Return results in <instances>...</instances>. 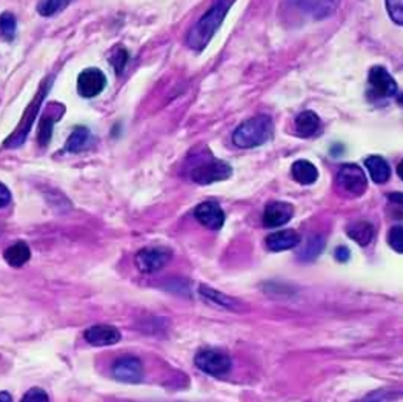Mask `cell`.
I'll use <instances>...</instances> for the list:
<instances>
[{
  "instance_id": "6da1fadb",
  "label": "cell",
  "mask_w": 403,
  "mask_h": 402,
  "mask_svg": "<svg viewBox=\"0 0 403 402\" xmlns=\"http://www.w3.org/2000/svg\"><path fill=\"white\" fill-rule=\"evenodd\" d=\"M234 1H217L187 33V44L191 50H204L218 31Z\"/></svg>"
},
{
  "instance_id": "7a4b0ae2",
  "label": "cell",
  "mask_w": 403,
  "mask_h": 402,
  "mask_svg": "<svg viewBox=\"0 0 403 402\" xmlns=\"http://www.w3.org/2000/svg\"><path fill=\"white\" fill-rule=\"evenodd\" d=\"M274 135V121L266 114L247 119L232 133V143L240 149L261 147Z\"/></svg>"
},
{
  "instance_id": "3957f363",
  "label": "cell",
  "mask_w": 403,
  "mask_h": 402,
  "mask_svg": "<svg viewBox=\"0 0 403 402\" xmlns=\"http://www.w3.org/2000/svg\"><path fill=\"white\" fill-rule=\"evenodd\" d=\"M232 168L230 164L222 159H217L213 154H202L192 157L190 166V178L192 182L199 185L222 182L231 177Z\"/></svg>"
},
{
  "instance_id": "277c9868",
  "label": "cell",
  "mask_w": 403,
  "mask_h": 402,
  "mask_svg": "<svg viewBox=\"0 0 403 402\" xmlns=\"http://www.w3.org/2000/svg\"><path fill=\"white\" fill-rule=\"evenodd\" d=\"M194 365L198 370L211 375V377H224L231 370L232 361L227 353L220 349H202L194 355Z\"/></svg>"
},
{
  "instance_id": "5b68a950",
  "label": "cell",
  "mask_w": 403,
  "mask_h": 402,
  "mask_svg": "<svg viewBox=\"0 0 403 402\" xmlns=\"http://www.w3.org/2000/svg\"><path fill=\"white\" fill-rule=\"evenodd\" d=\"M173 252L168 247H147L136 254V266L143 274H154L164 267L173 259Z\"/></svg>"
},
{
  "instance_id": "8992f818",
  "label": "cell",
  "mask_w": 403,
  "mask_h": 402,
  "mask_svg": "<svg viewBox=\"0 0 403 402\" xmlns=\"http://www.w3.org/2000/svg\"><path fill=\"white\" fill-rule=\"evenodd\" d=\"M336 182L343 191L353 196H361L367 190L368 180L364 170L356 164H345L336 176Z\"/></svg>"
},
{
  "instance_id": "52a82bcc",
  "label": "cell",
  "mask_w": 403,
  "mask_h": 402,
  "mask_svg": "<svg viewBox=\"0 0 403 402\" xmlns=\"http://www.w3.org/2000/svg\"><path fill=\"white\" fill-rule=\"evenodd\" d=\"M371 95L376 99H387L397 94V84L387 68L380 65L373 66L368 75Z\"/></svg>"
},
{
  "instance_id": "ba28073f",
  "label": "cell",
  "mask_w": 403,
  "mask_h": 402,
  "mask_svg": "<svg viewBox=\"0 0 403 402\" xmlns=\"http://www.w3.org/2000/svg\"><path fill=\"white\" fill-rule=\"evenodd\" d=\"M108 79L104 72L97 68H85L77 79V91L83 98L97 97L104 91Z\"/></svg>"
},
{
  "instance_id": "9c48e42d",
  "label": "cell",
  "mask_w": 403,
  "mask_h": 402,
  "mask_svg": "<svg viewBox=\"0 0 403 402\" xmlns=\"http://www.w3.org/2000/svg\"><path fill=\"white\" fill-rule=\"evenodd\" d=\"M143 365L136 356H122L112 365V375L125 384H138L143 379Z\"/></svg>"
},
{
  "instance_id": "30bf717a",
  "label": "cell",
  "mask_w": 403,
  "mask_h": 402,
  "mask_svg": "<svg viewBox=\"0 0 403 402\" xmlns=\"http://www.w3.org/2000/svg\"><path fill=\"white\" fill-rule=\"evenodd\" d=\"M295 209L288 202L273 201L268 203L263 212V224L266 228L285 226L292 219Z\"/></svg>"
},
{
  "instance_id": "8fae6325",
  "label": "cell",
  "mask_w": 403,
  "mask_h": 402,
  "mask_svg": "<svg viewBox=\"0 0 403 402\" xmlns=\"http://www.w3.org/2000/svg\"><path fill=\"white\" fill-rule=\"evenodd\" d=\"M194 217L202 226L208 229L220 230L225 222V215L216 202L206 201L198 205L194 209Z\"/></svg>"
},
{
  "instance_id": "7c38bea8",
  "label": "cell",
  "mask_w": 403,
  "mask_h": 402,
  "mask_svg": "<svg viewBox=\"0 0 403 402\" xmlns=\"http://www.w3.org/2000/svg\"><path fill=\"white\" fill-rule=\"evenodd\" d=\"M84 339L94 347H106L118 343L122 334L119 329L111 324H96L84 331Z\"/></svg>"
},
{
  "instance_id": "4fadbf2b",
  "label": "cell",
  "mask_w": 403,
  "mask_h": 402,
  "mask_svg": "<svg viewBox=\"0 0 403 402\" xmlns=\"http://www.w3.org/2000/svg\"><path fill=\"white\" fill-rule=\"evenodd\" d=\"M301 242V235L296 230H280L268 235L266 238V248L274 252H285L295 248Z\"/></svg>"
},
{
  "instance_id": "5bb4252c",
  "label": "cell",
  "mask_w": 403,
  "mask_h": 402,
  "mask_svg": "<svg viewBox=\"0 0 403 402\" xmlns=\"http://www.w3.org/2000/svg\"><path fill=\"white\" fill-rule=\"evenodd\" d=\"M45 91H47V89L42 91L37 96L36 99L30 104L29 108L26 110V118L23 119L22 123H20V129H17V131L10 137V140H6L5 144H8L10 147H16L17 145L24 143L26 135L29 133L30 128L32 126L36 114H38L40 104H42V102H43L44 97H45Z\"/></svg>"
},
{
  "instance_id": "9a60e30c",
  "label": "cell",
  "mask_w": 403,
  "mask_h": 402,
  "mask_svg": "<svg viewBox=\"0 0 403 402\" xmlns=\"http://www.w3.org/2000/svg\"><path fill=\"white\" fill-rule=\"evenodd\" d=\"M61 105L49 104L46 110L44 112L43 117L40 119L39 126H38V142H39L42 147H45L49 144L54 133V123L57 122L58 117L61 115H58L59 110H63V108L58 109Z\"/></svg>"
},
{
  "instance_id": "2e32d148",
  "label": "cell",
  "mask_w": 403,
  "mask_h": 402,
  "mask_svg": "<svg viewBox=\"0 0 403 402\" xmlns=\"http://www.w3.org/2000/svg\"><path fill=\"white\" fill-rule=\"evenodd\" d=\"M367 166L371 180L376 184H383L388 182L392 175V170L388 162L381 156H369L364 162Z\"/></svg>"
},
{
  "instance_id": "e0dca14e",
  "label": "cell",
  "mask_w": 403,
  "mask_h": 402,
  "mask_svg": "<svg viewBox=\"0 0 403 402\" xmlns=\"http://www.w3.org/2000/svg\"><path fill=\"white\" fill-rule=\"evenodd\" d=\"M292 175L297 183L310 185L315 183L318 178V170L309 161L299 159L292 164Z\"/></svg>"
},
{
  "instance_id": "ac0fdd59",
  "label": "cell",
  "mask_w": 403,
  "mask_h": 402,
  "mask_svg": "<svg viewBox=\"0 0 403 402\" xmlns=\"http://www.w3.org/2000/svg\"><path fill=\"white\" fill-rule=\"evenodd\" d=\"M320 117L311 111L306 110L301 112L295 119L296 133L301 137H311L320 129Z\"/></svg>"
},
{
  "instance_id": "d6986e66",
  "label": "cell",
  "mask_w": 403,
  "mask_h": 402,
  "mask_svg": "<svg viewBox=\"0 0 403 402\" xmlns=\"http://www.w3.org/2000/svg\"><path fill=\"white\" fill-rule=\"evenodd\" d=\"M4 259L8 266L20 268L31 259V250L27 243L19 240L4 252Z\"/></svg>"
},
{
  "instance_id": "ffe728a7",
  "label": "cell",
  "mask_w": 403,
  "mask_h": 402,
  "mask_svg": "<svg viewBox=\"0 0 403 402\" xmlns=\"http://www.w3.org/2000/svg\"><path fill=\"white\" fill-rule=\"evenodd\" d=\"M199 294L208 301L213 302L215 305H220L222 308L228 310H238L241 305L236 298L228 296V295L221 293V291L208 287L206 284H202L199 287Z\"/></svg>"
},
{
  "instance_id": "44dd1931",
  "label": "cell",
  "mask_w": 403,
  "mask_h": 402,
  "mask_svg": "<svg viewBox=\"0 0 403 402\" xmlns=\"http://www.w3.org/2000/svg\"><path fill=\"white\" fill-rule=\"evenodd\" d=\"M347 233L352 240L356 242L357 245L366 247L371 243L374 237V226L367 221H357L349 224L347 228Z\"/></svg>"
},
{
  "instance_id": "7402d4cb",
  "label": "cell",
  "mask_w": 403,
  "mask_h": 402,
  "mask_svg": "<svg viewBox=\"0 0 403 402\" xmlns=\"http://www.w3.org/2000/svg\"><path fill=\"white\" fill-rule=\"evenodd\" d=\"M91 138L90 130L85 126H78L73 130L69 138L65 143V150L69 152H80L87 147Z\"/></svg>"
},
{
  "instance_id": "603a6c76",
  "label": "cell",
  "mask_w": 403,
  "mask_h": 402,
  "mask_svg": "<svg viewBox=\"0 0 403 402\" xmlns=\"http://www.w3.org/2000/svg\"><path fill=\"white\" fill-rule=\"evenodd\" d=\"M324 245H326V242H324L323 237L320 236V235H314V236L309 237V240H306V245L299 252V259L303 260V261H313L322 252Z\"/></svg>"
},
{
  "instance_id": "cb8c5ba5",
  "label": "cell",
  "mask_w": 403,
  "mask_h": 402,
  "mask_svg": "<svg viewBox=\"0 0 403 402\" xmlns=\"http://www.w3.org/2000/svg\"><path fill=\"white\" fill-rule=\"evenodd\" d=\"M403 391H392V389H378L371 391L361 398L359 402H392L402 398Z\"/></svg>"
},
{
  "instance_id": "d4e9b609",
  "label": "cell",
  "mask_w": 403,
  "mask_h": 402,
  "mask_svg": "<svg viewBox=\"0 0 403 402\" xmlns=\"http://www.w3.org/2000/svg\"><path fill=\"white\" fill-rule=\"evenodd\" d=\"M17 30V20L10 12H4L0 16V35L8 42L13 40Z\"/></svg>"
},
{
  "instance_id": "484cf974",
  "label": "cell",
  "mask_w": 403,
  "mask_h": 402,
  "mask_svg": "<svg viewBox=\"0 0 403 402\" xmlns=\"http://www.w3.org/2000/svg\"><path fill=\"white\" fill-rule=\"evenodd\" d=\"M69 1H61V0H47V1H40L37 10L43 17H51L56 15L57 12L61 11L66 8Z\"/></svg>"
},
{
  "instance_id": "4316f807",
  "label": "cell",
  "mask_w": 403,
  "mask_h": 402,
  "mask_svg": "<svg viewBox=\"0 0 403 402\" xmlns=\"http://www.w3.org/2000/svg\"><path fill=\"white\" fill-rule=\"evenodd\" d=\"M388 245L395 252L403 254V226H392L388 233Z\"/></svg>"
},
{
  "instance_id": "83f0119b",
  "label": "cell",
  "mask_w": 403,
  "mask_h": 402,
  "mask_svg": "<svg viewBox=\"0 0 403 402\" xmlns=\"http://www.w3.org/2000/svg\"><path fill=\"white\" fill-rule=\"evenodd\" d=\"M129 59V54L128 51L123 47H117L115 52L110 56V61L111 65L115 68L116 73H122L123 70L125 68L126 63Z\"/></svg>"
},
{
  "instance_id": "f1b7e54d",
  "label": "cell",
  "mask_w": 403,
  "mask_h": 402,
  "mask_svg": "<svg viewBox=\"0 0 403 402\" xmlns=\"http://www.w3.org/2000/svg\"><path fill=\"white\" fill-rule=\"evenodd\" d=\"M385 6L392 22L403 25V0H388Z\"/></svg>"
},
{
  "instance_id": "f546056e",
  "label": "cell",
  "mask_w": 403,
  "mask_h": 402,
  "mask_svg": "<svg viewBox=\"0 0 403 402\" xmlns=\"http://www.w3.org/2000/svg\"><path fill=\"white\" fill-rule=\"evenodd\" d=\"M49 395L42 388L33 387L26 391L20 402H49Z\"/></svg>"
},
{
  "instance_id": "4dcf8cb0",
  "label": "cell",
  "mask_w": 403,
  "mask_h": 402,
  "mask_svg": "<svg viewBox=\"0 0 403 402\" xmlns=\"http://www.w3.org/2000/svg\"><path fill=\"white\" fill-rule=\"evenodd\" d=\"M11 193L5 184L0 183V208H5L11 202Z\"/></svg>"
},
{
  "instance_id": "1f68e13d",
  "label": "cell",
  "mask_w": 403,
  "mask_h": 402,
  "mask_svg": "<svg viewBox=\"0 0 403 402\" xmlns=\"http://www.w3.org/2000/svg\"><path fill=\"white\" fill-rule=\"evenodd\" d=\"M335 257L340 262H346L350 257V250L346 247H339L335 250Z\"/></svg>"
},
{
  "instance_id": "d6a6232c",
  "label": "cell",
  "mask_w": 403,
  "mask_h": 402,
  "mask_svg": "<svg viewBox=\"0 0 403 402\" xmlns=\"http://www.w3.org/2000/svg\"><path fill=\"white\" fill-rule=\"evenodd\" d=\"M389 200L392 203L399 205L403 208V194L402 193H395V194L389 195Z\"/></svg>"
},
{
  "instance_id": "836d02e7",
  "label": "cell",
  "mask_w": 403,
  "mask_h": 402,
  "mask_svg": "<svg viewBox=\"0 0 403 402\" xmlns=\"http://www.w3.org/2000/svg\"><path fill=\"white\" fill-rule=\"evenodd\" d=\"M0 402H12V396L8 391H0Z\"/></svg>"
},
{
  "instance_id": "e575fe53",
  "label": "cell",
  "mask_w": 403,
  "mask_h": 402,
  "mask_svg": "<svg viewBox=\"0 0 403 402\" xmlns=\"http://www.w3.org/2000/svg\"><path fill=\"white\" fill-rule=\"evenodd\" d=\"M396 173L399 175V178L403 181V159L399 163L397 168H396Z\"/></svg>"
},
{
  "instance_id": "d590c367",
  "label": "cell",
  "mask_w": 403,
  "mask_h": 402,
  "mask_svg": "<svg viewBox=\"0 0 403 402\" xmlns=\"http://www.w3.org/2000/svg\"><path fill=\"white\" fill-rule=\"evenodd\" d=\"M397 104H399L401 108H403V94L399 95V98H397Z\"/></svg>"
}]
</instances>
